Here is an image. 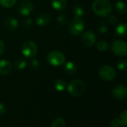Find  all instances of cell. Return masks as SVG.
<instances>
[{
  "label": "cell",
  "instance_id": "obj_7",
  "mask_svg": "<svg viewBox=\"0 0 127 127\" xmlns=\"http://www.w3.org/2000/svg\"><path fill=\"white\" fill-rule=\"evenodd\" d=\"M99 76L105 81H112L116 77V71L112 66L105 65L99 70Z\"/></svg>",
  "mask_w": 127,
  "mask_h": 127
},
{
  "label": "cell",
  "instance_id": "obj_23",
  "mask_svg": "<svg viewBox=\"0 0 127 127\" xmlns=\"http://www.w3.org/2000/svg\"><path fill=\"white\" fill-rule=\"evenodd\" d=\"M16 0H0V4L6 8H10L14 6Z\"/></svg>",
  "mask_w": 127,
  "mask_h": 127
},
{
  "label": "cell",
  "instance_id": "obj_16",
  "mask_svg": "<svg viewBox=\"0 0 127 127\" xmlns=\"http://www.w3.org/2000/svg\"><path fill=\"white\" fill-rule=\"evenodd\" d=\"M64 71L68 75H74L77 72L76 64L72 61L67 62L64 66Z\"/></svg>",
  "mask_w": 127,
  "mask_h": 127
},
{
  "label": "cell",
  "instance_id": "obj_22",
  "mask_svg": "<svg viewBox=\"0 0 127 127\" xmlns=\"http://www.w3.org/2000/svg\"><path fill=\"white\" fill-rule=\"evenodd\" d=\"M109 45L106 40H100L97 43V49L100 52H106L109 49Z\"/></svg>",
  "mask_w": 127,
  "mask_h": 127
},
{
  "label": "cell",
  "instance_id": "obj_8",
  "mask_svg": "<svg viewBox=\"0 0 127 127\" xmlns=\"http://www.w3.org/2000/svg\"><path fill=\"white\" fill-rule=\"evenodd\" d=\"M17 10L21 15L28 16L33 10V3L31 0H21L18 4Z\"/></svg>",
  "mask_w": 127,
  "mask_h": 127
},
{
  "label": "cell",
  "instance_id": "obj_14",
  "mask_svg": "<svg viewBox=\"0 0 127 127\" xmlns=\"http://www.w3.org/2000/svg\"><path fill=\"white\" fill-rule=\"evenodd\" d=\"M115 33L119 37H126L127 34V24L125 22H121L118 24L115 27Z\"/></svg>",
  "mask_w": 127,
  "mask_h": 127
},
{
  "label": "cell",
  "instance_id": "obj_11",
  "mask_svg": "<svg viewBox=\"0 0 127 127\" xmlns=\"http://www.w3.org/2000/svg\"><path fill=\"white\" fill-rule=\"evenodd\" d=\"M3 25L6 30L9 31H13L18 28L19 22L16 19H15L13 17H8L4 20Z\"/></svg>",
  "mask_w": 127,
  "mask_h": 127
},
{
  "label": "cell",
  "instance_id": "obj_29",
  "mask_svg": "<svg viewBox=\"0 0 127 127\" xmlns=\"http://www.w3.org/2000/svg\"><path fill=\"white\" fill-rule=\"evenodd\" d=\"M40 66V63L37 59H33L31 61V67L34 70H37Z\"/></svg>",
  "mask_w": 127,
  "mask_h": 127
},
{
  "label": "cell",
  "instance_id": "obj_32",
  "mask_svg": "<svg viewBox=\"0 0 127 127\" xmlns=\"http://www.w3.org/2000/svg\"><path fill=\"white\" fill-rule=\"evenodd\" d=\"M4 51V42L0 40V56L3 54Z\"/></svg>",
  "mask_w": 127,
  "mask_h": 127
},
{
  "label": "cell",
  "instance_id": "obj_13",
  "mask_svg": "<svg viewBox=\"0 0 127 127\" xmlns=\"http://www.w3.org/2000/svg\"><path fill=\"white\" fill-rule=\"evenodd\" d=\"M51 21V17L47 13H42L39 14L36 19V24L39 26L43 27L48 25Z\"/></svg>",
  "mask_w": 127,
  "mask_h": 127
},
{
  "label": "cell",
  "instance_id": "obj_28",
  "mask_svg": "<svg viewBox=\"0 0 127 127\" xmlns=\"http://www.w3.org/2000/svg\"><path fill=\"white\" fill-rule=\"evenodd\" d=\"M110 125L112 127H119L121 125V122L118 118H114L111 121Z\"/></svg>",
  "mask_w": 127,
  "mask_h": 127
},
{
  "label": "cell",
  "instance_id": "obj_25",
  "mask_svg": "<svg viewBox=\"0 0 127 127\" xmlns=\"http://www.w3.org/2000/svg\"><path fill=\"white\" fill-rule=\"evenodd\" d=\"M51 127H65V122L62 118H57L52 122Z\"/></svg>",
  "mask_w": 127,
  "mask_h": 127
},
{
  "label": "cell",
  "instance_id": "obj_19",
  "mask_svg": "<svg viewBox=\"0 0 127 127\" xmlns=\"http://www.w3.org/2000/svg\"><path fill=\"white\" fill-rule=\"evenodd\" d=\"M54 88H55V89L57 91H63L66 88V82L63 79H57L54 82Z\"/></svg>",
  "mask_w": 127,
  "mask_h": 127
},
{
  "label": "cell",
  "instance_id": "obj_9",
  "mask_svg": "<svg viewBox=\"0 0 127 127\" xmlns=\"http://www.w3.org/2000/svg\"><path fill=\"white\" fill-rule=\"evenodd\" d=\"M83 44L86 47H92L96 43V36L94 32L91 31H86L81 38Z\"/></svg>",
  "mask_w": 127,
  "mask_h": 127
},
{
  "label": "cell",
  "instance_id": "obj_24",
  "mask_svg": "<svg viewBox=\"0 0 127 127\" xmlns=\"http://www.w3.org/2000/svg\"><path fill=\"white\" fill-rule=\"evenodd\" d=\"M119 121L121 122V125L123 127L127 126V111L124 110L119 116Z\"/></svg>",
  "mask_w": 127,
  "mask_h": 127
},
{
  "label": "cell",
  "instance_id": "obj_18",
  "mask_svg": "<svg viewBox=\"0 0 127 127\" xmlns=\"http://www.w3.org/2000/svg\"><path fill=\"white\" fill-rule=\"evenodd\" d=\"M27 66V62L25 61V59L22 58H19L15 60L14 61V67L17 70H24Z\"/></svg>",
  "mask_w": 127,
  "mask_h": 127
},
{
  "label": "cell",
  "instance_id": "obj_1",
  "mask_svg": "<svg viewBox=\"0 0 127 127\" xmlns=\"http://www.w3.org/2000/svg\"><path fill=\"white\" fill-rule=\"evenodd\" d=\"M92 7L95 14L102 17L108 16L112 10V4L109 0H95Z\"/></svg>",
  "mask_w": 127,
  "mask_h": 127
},
{
  "label": "cell",
  "instance_id": "obj_3",
  "mask_svg": "<svg viewBox=\"0 0 127 127\" xmlns=\"http://www.w3.org/2000/svg\"><path fill=\"white\" fill-rule=\"evenodd\" d=\"M47 61L49 64L54 67L61 66L65 61V56L60 51L53 50L48 54Z\"/></svg>",
  "mask_w": 127,
  "mask_h": 127
},
{
  "label": "cell",
  "instance_id": "obj_10",
  "mask_svg": "<svg viewBox=\"0 0 127 127\" xmlns=\"http://www.w3.org/2000/svg\"><path fill=\"white\" fill-rule=\"evenodd\" d=\"M112 95L118 100H124L127 97V88L125 85H119L112 89Z\"/></svg>",
  "mask_w": 127,
  "mask_h": 127
},
{
  "label": "cell",
  "instance_id": "obj_31",
  "mask_svg": "<svg viewBox=\"0 0 127 127\" xmlns=\"http://www.w3.org/2000/svg\"><path fill=\"white\" fill-rule=\"evenodd\" d=\"M31 24H32V20H31L30 18H28V19H25V22H24V25H25V27H27V28L30 27Z\"/></svg>",
  "mask_w": 127,
  "mask_h": 127
},
{
  "label": "cell",
  "instance_id": "obj_5",
  "mask_svg": "<svg viewBox=\"0 0 127 127\" xmlns=\"http://www.w3.org/2000/svg\"><path fill=\"white\" fill-rule=\"evenodd\" d=\"M85 29V23L81 18H74L68 26V31L72 35H79Z\"/></svg>",
  "mask_w": 127,
  "mask_h": 127
},
{
  "label": "cell",
  "instance_id": "obj_33",
  "mask_svg": "<svg viewBox=\"0 0 127 127\" xmlns=\"http://www.w3.org/2000/svg\"><path fill=\"white\" fill-rule=\"evenodd\" d=\"M5 112V106L4 104L2 103H0V116L2 115Z\"/></svg>",
  "mask_w": 127,
  "mask_h": 127
},
{
  "label": "cell",
  "instance_id": "obj_4",
  "mask_svg": "<svg viewBox=\"0 0 127 127\" xmlns=\"http://www.w3.org/2000/svg\"><path fill=\"white\" fill-rule=\"evenodd\" d=\"M22 55L28 58L35 57L37 53L38 48L36 43L33 40H26L23 43L22 46Z\"/></svg>",
  "mask_w": 127,
  "mask_h": 127
},
{
  "label": "cell",
  "instance_id": "obj_2",
  "mask_svg": "<svg viewBox=\"0 0 127 127\" xmlns=\"http://www.w3.org/2000/svg\"><path fill=\"white\" fill-rule=\"evenodd\" d=\"M86 91V85L80 79H74L68 85V91L74 97H80L84 94Z\"/></svg>",
  "mask_w": 127,
  "mask_h": 127
},
{
  "label": "cell",
  "instance_id": "obj_12",
  "mask_svg": "<svg viewBox=\"0 0 127 127\" xmlns=\"http://www.w3.org/2000/svg\"><path fill=\"white\" fill-rule=\"evenodd\" d=\"M12 64L8 60H0V75L9 74L12 70Z\"/></svg>",
  "mask_w": 127,
  "mask_h": 127
},
{
  "label": "cell",
  "instance_id": "obj_15",
  "mask_svg": "<svg viewBox=\"0 0 127 127\" xmlns=\"http://www.w3.org/2000/svg\"><path fill=\"white\" fill-rule=\"evenodd\" d=\"M51 4L54 9L57 10H63L67 5V0H51Z\"/></svg>",
  "mask_w": 127,
  "mask_h": 127
},
{
  "label": "cell",
  "instance_id": "obj_26",
  "mask_svg": "<svg viewBox=\"0 0 127 127\" xmlns=\"http://www.w3.org/2000/svg\"><path fill=\"white\" fill-rule=\"evenodd\" d=\"M117 67L119 70H124L127 68V61L126 59H121L118 60L117 62Z\"/></svg>",
  "mask_w": 127,
  "mask_h": 127
},
{
  "label": "cell",
  "instance_id": "obj_17",
  "mask_svg": "<svg viewBox=\"0 0 127 127\" xmlns=\"http://www.w3.org/2000/svg\"><path fill=\"white\" fill-rule=\"evenodd\" d=\"M115 10L119 14H124L127 11V5L124 2H123L121 1H118L115 4Z\"/></svg>",
  "mask_w": 127,
  "mask_h": 127
},
{
  "label": "cell",
  "instance_id": "obj_30",
  "mask_svg": "<svg viewBox=\"0 0 127 127\" xmlns=\"http://www.w3.org/2000/svg\"><path fill=\"white\" fill-rule=\"evenodd\" d=\"M57 21L60 24L64 25L66 22V16L64 14H60L57 18Z\"/></svg>",
  "mask_w": 127,
  "mask_h": 127
},
{
  "label": "cell",
  "instance_id": "obj_6",
  "mask_svg": "<svg viewBox=\"0 0 127 127\" xmlns=\"http://www.w3.org/2000/svg\"><path fill=\"white\" fill-rule=\"evenodd\" d=\"M112 51L117 55L124 57L127 54V45L125 41L121 40H115L110 45Z\"/></svg>",
  "mask_w": 127,
  "mask_h": 127
},
{
  "label": "cell",
  "instance_id": "obj_27",
  "mask_svg": "<svg viewBox=\"0 0 127 127\" xmlns=\"http://www.w3.org/2000/svg\"><path fill=\"white\" fill-rule=\"evenodd\" d=\"M108 16H109L108 21H109V22L111 25H116V24H117L118 19H117V17H116L115 15H111V14H109Z\"/></svg>",
  "mask_w": 127,
  "mask_h": 127
},
{
  "label": "cell",
  "instance_id": "obj_20",
  "mask_svg": "<svg viewBox=\"0 0 127 127\" xmlns=\"http://www.w3.org/2000/svg\"><path fill=\"white\" fill-rule=\"evenodd\" d=\"M74 18H81L84 14V10L81 5L76 4L74 7Z\"/></svg>",
  "mask_w": 127,
  "mask_h": 127
},
{
  "label": "cell",
  "instance_id": "obj_21",
  "mask_svg": "<svg viewBox=\"0 0 127 127\" xmlns=\"http://www.w3.org/2000/svg\"><path fill=\"white\" fill-rule=\"evenodd\" d=\"M97 28L99 32H100L102 34H105L108 31V24L106 21L101 20L97 23Z\"/></svg>",
  "mask_w": 127,
  "mask_h": 127
}]
</instances>
